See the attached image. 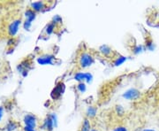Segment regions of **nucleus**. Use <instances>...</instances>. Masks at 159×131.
Segmentation results:
<instances>
[{"label": "nucleus", "mask_w": 159, "mask_h": 131, "mask_svg": "<svg viewBox=\"0 0 159 131\" xmlns=\"http://www.w3.org/2000/svg\"><path fill=\"white\" fill-rule=\"evenodd\" d=\"M54 56L53 55H43L37 58V62L40 65L45 66V65H52L53 60H54Z\"/></svg>", "instance_id": "nucleus-7"}, {"label": "nucleus", "mask_w": 159, "mask_h": 131, "mask_svg": "<svg viewBox=\"0 0 159 131\" xmlns=\"http://www.w3.org/2000/svg\"><path fill=\"white\" fill-rule=\"evenodd\" d=\"M99 51L101 52L102 56L104 57H110L111 54H112V50L110 46L106 45V44H102V45L100 46L99 48Z\"/></svg>", "instance_id": "nucleus-8"}, {"label": "nucleus", "mask_w": 159, "mask_h": 131, "mask_svg": "<svg viewBox=\"0 0 159 131\" xmlns=\"http://www.w3.org/2000/svg\"><path fill=\"white\" fill-rule=\"evenodd\" d=\"M77 90H78L80 93H84V92L87 91L86 83H84V82H79V84L77 86Z\"/></svg>", "instance_id": "nucleus-17"}, {"label": "nucleus", "mask_w": 159, "mask_h": 131, "mask_svg": "<svg viewBox=\"0 0 159 131\" xmlns=\"http://www.w3.org/2000/svg\"><path fill=\"white\" fill-rule=\"evenodd\" d=\"M125 61H126V57H125V56H119V57L114 60V66H115V67L121 66V65L124 64Z\"/></svg>", "instance_id": "nucleus-14"}, {"label": "nucleus", "mask_w": 159, "mask_h": 131, "mask_svg": "<svg viewBox=\"0 0 159 131\" xmlns=\"http://www.w3.org/2000/svg\"><path fill=\"white\" fill-rule=\"evenodd\" d=\"M65 90H66V86H65V83L64 82H58L57 85L54 87V89L52 90L51 93V97L52 99L54 100H57L59 97L62 96L65 92Z\"/></svg>", "instance_id": "nucleus-3"}, {"label": "nucleus", "mask_w": 159, "mask_h": 131, "mask_svg": "<svg viewBox=\"0 0 159 131\" xmlns=\"http://www.w3.org/2000/svg\"><path fill=\"white\" fill-rule=\"evenodd\" d=\"M116 111H117V113H118L119 115H122V114H124V108H123L121 105H117V106H116Z\"/></svg>", "instance_id": "nucleus-22"}, {"label": "nucleus", "mask_w": 159, "mask_h": 131, "mask_svg": "<svg viewBox=\"0 0 159 131\" xmlns=\"http://www.w3.org/2000/svg\"><path fill=\"white\" fill-rule=\"evenodd\" d=\"M147 49H148L149 51H153L154 49H155V46H154V44L152 42L147 44Z\"/></svg>", "instance_id": "nucleus-23"}, {"label": "nucleus", "mask_w": 159, "mask_h": 131, "mask_svg": "<svg viewBox=\"0 0 159 131\" xmlns=\"http://www.w3.org/2000/svg\"><path fill=\"white\" fill-rule=\"evenodd\" d=\"M3 114H4V108L2 106H0V120H1L2 117H3Z\"/></svg>", "instance_id": "nucleus-26"}, {"label": "nucleus", "mask_w": 159, "mask_h": 131, "mask_svg": "<svg viewBox=\"0 0 159 131\" xmlns=\"http://www.w3.org/2000/svg\"><path fill=\"white\" fill-rule=\"evenodd\" d=\"M24 130L25 131H36L34 129H32V128H29V127H24Z\"/></svg>", "instance_id": "nucleus-25"}, {"label": "nucleus", "mask_w": 159, "mask_h": 131, "mask_svg": "<svg viewBox=\"0 0 159 131\" xmlns=\"http://www.w3.org/2000/svg\"><path fill=\"white\" fill-rule=\"evenodd\" d=\"M74 80L79 82H83L86 80V73L79 72L74 74Z\"/></svg>", "instance_id": "nucleus-13"}, {"label": "nucleus", "mask_w": 159, "mask_h": 131, "mask_svg": "<svg viewBox=\"0 0 159 131\" xmlns=\"http://www.w3.org/2000/svg\"><path fill=\"white\" fill-rule=\"evenodd\" d=\"M90 131H98V130H97V129H91Z\"/></svg>", "instance_id": "nucleus-28"}, {"label": "nucleus", "mask_w": 159, "mask_h": 131, "mask_svg": "<svg viewBox=\"0 0 159 131\" xmlns=\"http://www.w3.org/2000/svg\"><path fill=\"white\" fill-rule=\"evenodd\" d=\"M21 24V21L20 19H17V20H14L9 25L8 27V33L11 36H14L15 35L17 34L19 29H20V26Z\"/></svg>", "instance_id": "nucleus-5"}, {"label": "nucleus", "mask_w": 159, "mask_h": 131, "mask_svg": "<svg viewBox=\"0 0 159 131\" xmlns=\"http://www.w3.org/2000/svg\"><path fill=\"white\" fill-rule=\"evenodd\" d=\"M140 96H141L140 91L136 90V89H134V88H132V89L127 90L123 94V97L125 98V99H127V100H134V99L139 98Z\"/></svg>", "instance_id": "nucleus-4"}, {"label": "nucleus", "mask_w": 159, "mask_h": 131, "mask_svg": "<svg viewBox=\"0 0 159 131\" xmlns=\"http://www.w3.org/2000/svg\"><path fill=\"white\" fill-rule=\"evenodd\" d=\"M25 17H26V21H29L30 22H32L36 17V13H35V12L34 10L28 9L27 11L25 12Z\"/></svg>", "instance_id": "nucleus-10"}, {"label": "nucleus", "mask_w": 159, "mask_h": 131, "mask_svg": "<svg viewBox=\"0 0 159 131\" xmlns=\"http://www.w3.org/2000/svg\"><path fill=\"white\" fill-rule=\"evenodd\" d=\"M17 129V124L14 121H10L6 126V130L7 131H14Z\"/></svg>", "instance_id": "nucleus-16"}, {"label": "nucleus", "mask_w": 159, "mask_h": 131, "mask_svg": "<svg viewBox=\"0 0 159 131\" xmlns=\"http://www.w3.org/2000/svg\"><path fill=\"white\" fill-rule=\"evenodd\" d=\"M31 26H32V22H30L29 21H25V22H24V29H26V30H29V29L31 28Z\"/></svg>", "instance_id": "nucleus-21"}, {"label": "nucleus", "mask_w": 159, "mask_h": 131, "mask_svg": "<svg viewBox=\"0 0 159 131\" xmlns=\"http://www.w3.org/2000/svg\"><path fill=\"white\" fill-rule=\"evenodd\" d=\"M92 80H93V75L90 73H86V82L87 83H90Z\"/></svg>", "instance_id": "nucleus-19"}, {"label": "nucleus", "mask_w": 159, "mask_h": 131, "mask_svg": "<svg viewBox=\"0 0 159 131\" xmlns=\"http://www.w3.org/2000/svg\"><path fill=\"white\" fill-rule=\"evenodd\" d=\"M55 27H56V25H55V24H53L52 22L50 23V24H48L45 29V31H46V33H47V35L52 34V33H53V31H54V29H55Z\"/></svg>", "instance_id": "nucleus-15"}, {"label": "nucleus", "mask_w": 159, "mask_h": 131, "mask_svg": "<svg viewBox=\"0 0 159 131\" xmlns=\"http://www.w3.org/2000/svg\"><path fill=\"white\" fill-rule=\"evenodd\" d=\"M44 7H45V4L43 1H36V2L31 3V8L34 12L42 11Z\"/></svg>", "instance_id": "nucleus-9"}, {"label": "nucleus", "mask_w": 159, "mask_h": 131, "mask_svg": "<svg viewBox=\"0 0 159 131\" xmlns=\"http://www.w3.org/2000/svg\"><path fill=\"white\" fill-rule=\"evenodd\" d=\"M113 131H127V129H125V127H117L114 129Z\"/></svg>", "instance_id": "nucleus-24"}, {"label": "nucleus", "mask_w": 159, "mask_h": 131, "mask_svg": "<svg viewBox=\"0 0 159 131\" xmlns=\"http://www.w3.org/2000/svg\"><path fill=\"white\" fill-rule=\"evenodd\" d=\"M62 18L60 17L59 15H55V16L53 17V19H52V23L55 24V25H57V24H62Z\"/></svg>", "instance_id": "nucleus-18"}, {"label": "nucleus", "mask_w": 159, "mask_h": 131, "mask_svg": "<svg viewBox=\"0 0 159 131\" xmlns=\"http://www.w3.org/2000/svg\"><path fill=\"white\" fill-rule=\"evenodd\" d=\"M97 114V109L95 106H89L87 109V112H86L88 118H94V117H96Z\"/></svg>", "instance_id": "nucleus-11"}, {"label": "nucleus", "mask_w": 159, "mask_h": 131, "mask_svg": "<svg viewBox=\"0 0 159 131\" xmlns=\"http://www.w3.org/2000/svg\"><path fill=\"white\" fill-rule=\"evenodd\" d=\"M91 125H90V121L88 118H85L83 120V122H82V125H81V129H80V131H90L91 129Z\"/></svg>", "instance_id": "nucleus-12"}, {"label": "nucleus", "mask_w": 159, "mask_h": 131, "mask_svg": "<svg viewBox=\"0 0 159 131\" xmlns=\"http://www.w3.org/2000/svg\"><path fill=\"white\" fill-rule=\"evenodd\" d=\"M143 131H156V130H154V129H144Z\"/></svg>", "instance_id": "nucleus-27"}, {"label": "nucleus", "mask_w": 159, "mask_h": 131, "mask_svg": "<svg viewBox=\"0 0 159 131\" xmlns=\"http://www.w3.org/2000/svg\"><path fill=\"white\" fill-rule=\"evenodd\" d=\"M57 126V117L55 114H51L48 117H46L43 121V128L47 131H52L54 128Z\"/></svg>", "instance_id": "nucleus-1"}, {"label": "nucleus", "mask_w": 159, "mask_h": 131, "mask_svg": "<svg viewBox=\"0 0 159 131\" xmlns=\"http://www.w3.org/2000/svg\"><path fill=\"white\" fill-rule=\"evenodd\" d=\"M94 63V58L89 52H83L81 53V55L80 56L79 64L80 67L81 68H89L93 65Z\"/></svg>", "instance_id": "nucleus-2"}, {"label": "nucleus", "mask_w": 159, "mask_h": 131, "mask_svg": "<svg viewBox=\"0 0 159 131\" xmlns=\"http://www.w3.org/2000/svg\"><path fill=\"white\" fill-rule=\"evenodd\" d=\"M24 123L26 127H29V128H32L35 129V127H36V118L35 116H34L33 114H27L25 117H24Z\"/></svg>", "instance_id": "nucleus-6"}, {"label": "nucleus", "mask_w": 159, "mask_h": 131, "mask_svg": "<svg viewBox=\"0 0 159 131\" xmlns=\"http://www.w3.org/2000/svg\"><path fill=\"white\" fill-rule=\"evenodd\" d=\"M142 51H143V47H142V45H137L136 47L134 49V52L135 54H139V53H141Z\"/></svg>", "instance_id": "nucleus-20"}]
</instances>
